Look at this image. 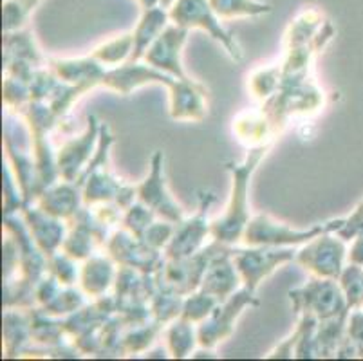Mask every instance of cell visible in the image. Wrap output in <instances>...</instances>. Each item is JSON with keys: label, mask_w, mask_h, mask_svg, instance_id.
<instances>
[{"label": "cell", "mask_w": 363, "mask_h": 361, "mask_svg": "<svg viewBox=\"0 0 363 361\" xmlns=\"http://www.w3.org/2000/svg\"><path fill=\"white\" fill-rule=\"evenodd\" d=\"M213 11L210 0H176L170 9V18L181 28H201L206 29L216 40L223 42L233 58L240 60V51L228 33L220 28V22Z\"/></svg>", "instance_id": "cell-1"}, {"label": "cell", "mask_w": 363, "mask_h": 361, "mask_svg": "<svg viewBox=\"0 0 363 361\" xmlns=\"http://www.w3.org/2000/svg\"><path fill=\"white\" fill-rule=\"evenodd\" d=\"M264 150L266 148H259V150L253 152L250 157H247L246 163L242 167L233 168V197L232 204H230V211H228L226 218L223 221V224L217 223V226L213 228V235H216L219 240H226V243H233L237 237H239L240 230H242L244 223H246V183L247 177L252 175L253 168L259 163V159L262 157Z\"/></svg>", "instance_id": "cell-2"}, {"label": "cell", "mask_w": 363, "mask_h": 361, "mask_svg": "<svg viewBox=\"0 0 363 361\" xmlns=\"http://www.w3.org/2000/svg\"><path fill=\"white\" fill-rule=\"evenodd\" d=\"M343 221H336L333 223V226H322L315 228V230L308 231V233H298V231L288 230V228H282L280 224L269 223L266 217H257L250 228H247V243L253 244H296L302 243V240H308V238L316 237L320 231H331L333 228H342Z\"/></svg>", "instance_id": "cell-3"}, {"label": "cell", "mask_w": 363, "mask_h": 361, "mask_svg": "<svg viewBox=\"0 0 363 361\" xmlns=\"http://www.w3.org/2000/svg\"><path fill=\"white\" fill-rule=\"evenodd\" d=\"M186 28H181V26H172L167 31L161 33L156 40H154V45H152L150 51L147 52V60L150 62L154 67L168 69L174 74L181 76L183 79V69L179 65V49L183 45L184 38H186Z\"/></svg>", "instance_id": "cell-4"}, {"label": "cell", "mask_w": 363, "mask_h": 361, "mask_svg": "<svg viewBox=\"0 0 363 361\" xmlns=\"http://www.w3.org/2000/svg\"><path fill=\"white\" fill-rule=\"evenodd\" d=\"M291 257V251H279V253L269 251L266 255H264V251H247V255L239 258V266L244 277H246L250 289H255L260 278L275 270L277 264L284 262V260H288Z\"/></svg>", "instance_id": "cell-5"}, {"label": "cell", "mask_w": 363, "mask_h": 361, "mask_svg": "<svg viewBox=\"0 0 363 361\" xmlns=\"http://www.w3.org/2000/svg\"><path fill=\"white\" fill-rule=\"evenodd\" d=\"M246 294L247 293L237 294L235 298H232L226 304L224 309L216 311V314H213L210 322L204 323V327L201 329V343L203 345H213L216 342H219V338L230 333L233 314H239V309H242V306H246L247 300H252V296L247 298Z\"/></svg>", "instance_id": "cell-6"}, {"label": "cell", "mask_w": 363, "mask_h": 361, "mask_svg": "<svg viewBox=\"0 0 363 361\" xmlns=\"http://www.w3.org/2000/svg\"><path fill=\"white\" fill-rule=\"evenodd\" d=\"M160 154H156V157H154V168H152L150 179H147V183L141 187V199L147 204L156 208L157 211H161V213H163V210L167 211V217L179 221L181 210L172 203V199L164 191V183L160 172Z\"/></svg>", "instance_id": "cell-7"}, {"label": "cell", "mask_w": 363, "mask_h": 361, "mask_svg": "<svg viewBox=\"0 0 363 361\" xmlns=\"http://www.w3.org/2000/svg\"><path fill=\"white\" fill-rule=\"evenodd\" d=\"M320 248H322L323 255H316V251L303 250L300 255V260L309 258V266L311 270L318 271L320 274H328V277H338L340 273V264L343 258V244L338 240H329V237H323L320 240Z\"/></svg>", "instance_id": "cell-8"}, {"label": "cell", "mask_w": 363, "mask_h": 361, "mask_svg": "<svg viewBox=\"0 0 363 361\" xmlns=\"http://www.w3.org/2000/svg\"><path fill=\"white\" fill-rule=\"evenodd\" d=\"M164 22H167V13L163 9L150 8L145 11L140 26L134 33V52H132L134 58H140L148 44H152L160 36L161 29L164 28Z\"/></svg>", "instance_id": "cell-9"}, {"label": "cell", "mask_w": 363, "mask_h": 361, "mask_svg": "<svg viewBox=\"0 0 363 361\" xmlns=\"http://www.w3.org/2000/svg\"><path fill=\"white\" fill-rule=\"evenodd\" d=\"M213 11L223 18L232 16H255L262 13H269L272 8L267 4H260L255 0H210Z\"/></svg>", "instance_id": "cell-10"}, {"label": "cell", "mask_w": 363, "mask_h": 361, "mask_svg": "<svg viewBox=\"0 0 363 361\" xmlns=\"http://www.w3.org/2000/svg\"><path fill=\"white\" fill-rule=\"evenodd\" d=\"M108 274H111V266L105 264V260H92L87 264L85 270V287L89 293H98V291L105 289L108 282Z\"/></svg>", "instance_id": "cell-11"}, {"label": "cell", "mask_w": 363, "mask_h": 361, "mask_svg": "<svg viewBox=\"0 0 363 361\" xmlns=\"http://www.w3.org/2000/svg\"><path fill=\"white\" fill-rule=\"evenodd\" d=\"M343 284L347 287L349 306H358L363 302V273L358 270V266H352L345 271Z\"/></svg>", "instance_id": "cell-12"}, {"label": "cell", "mask_w": 363, "mask_h": 361, "mask_svg": "<svg viewBox=\"0 0 363 361\" xmlns=\"http://www.w3.org/2000/svg\"><path fill=\"white\" fill-rule=\"evenodd\" d=\"M170 338H179V342H170L172 349H174V356H184L188 350L194 347L192 342V331L186 323H176L170 331Z\"/></svg>", "instance_id": "cell-13"}, {"label": "cell", "mask_w": 363, "mask_h": 361, "mask_svg": "<svg viewBox=\"0 0 363 361\" xmlns=\"http://www.w3.org/2000/svg\"><path fill=\"white\" fill-rule=\"evenodd\" d=\"M351 228H352V231H349L347 237H351V235H354L356 228H362V230H363V204L358 208V210H356V213L352 215L351 218H349L347 224H343V226L340 228V230H342V231H347V230H351Z\"/></svg>", "instance_id": "cell-14"}, {"label": "cell", "mask_w": 363, "mask_h": 361, "mask_svg": "<svg viewBox=\"0 0 363 361\" xmlns=\"http://www.w3.org/2000/svg\"><path fill=\"white\" fill-rule=\"evenodd\" d=\"M351 333H352V338H354V342L358 343L363 342V313L352 314Z\"/></svg>", "instance_id": "cell-15"}, {"label": "cell", "mask_w": 363, "mask_h": 361, "mask_svg": "<svg viewBox=\"0 0 363 361\" xmlns=\"http://www.w3.org/2000/svg\"><path fill=\"white\" fill-rule=\"evenodd\" d=\"M160 2H161V4H163V6H170V4H172V0H160Z\"/></svg>", "instance_id": "cell-16"}]
</instances>
